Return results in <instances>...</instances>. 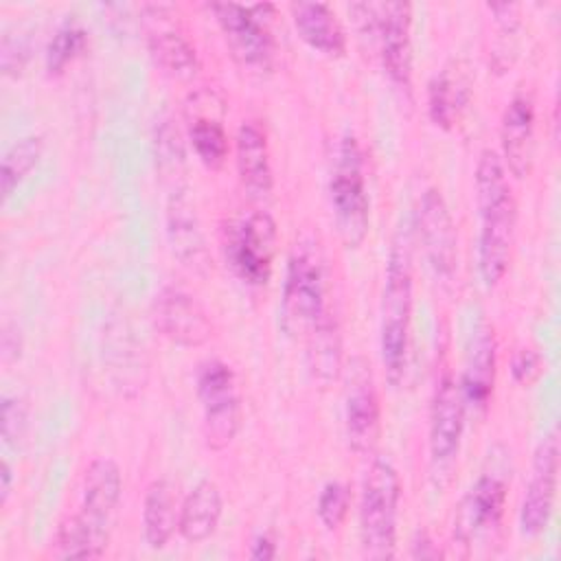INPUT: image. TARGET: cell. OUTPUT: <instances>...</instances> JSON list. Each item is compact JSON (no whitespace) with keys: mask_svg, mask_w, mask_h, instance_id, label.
Here are the masks:
<instances>
[{"mask_svg":"<svg viewBox=\"0 0 561 561\" xmlns=\"http://www.w3.org/2000/svg\"><path fill=\"white\" fill-rule=\"evenodd\" d=\"M476 206L480 215L478 272L486 287H495L508 270L515 234V199L506 167L493 149H484L476 164Z\"/></svg>","mask_w":561,"mask_h":561,"instance_id":"obj_1","label":"cell"},{"mask_svg":"<svg viewBox=\"0 0 561 561\" xmlns=\"http://www.w3.org/2000/svg\"><path fill=\"white\" fill-rule=\"evenodd\" d=\"M331 313L327 307V270L313 237H300L287 261L280 294V327L291 337H307Z\"/></svg>","mask_w":561,"mask_h":561,"instance_id":"obj_2","label":"cell"},{"mask_svg":"<svg viewBox=\"0 0 561 561\" xmlns=\"http://www.w3.org/2000/svg\"><path fill=\"white\" fill-rule=\"evenodd\" d=\"M412 320V259L403 237H397L388 252L383 291H381V320H379V351L386 377L392 386L403 379L408 342Z\"/></svg>","mask_w":561,"mask_h":561,"instance_id":"obj_3","label":"cell"},{"mask_svg":"<svg viewBox=\"0 0 561 561\" xmlns=\"http://www.w3.org/2000/svg\"><path fill=\"white\" fill-rule=\"evenodd\" d=\"M401 478L388 458H373L362 480L359 541L368 559H392L397 548V519Z\"/></svg>","mask_w":561,"mask_h":561,"instance_id":"obj_4","label":"cell"},{"mask_svg":"<svg viewBox=\"0 0 561 561\" xmlns=\"http://www.w3.org/2000/svg\"><path fill=\"white\" fill-rule=\"evenodd\" d=\"M329 195L342 243L346 248H357L368 234L370 199L366 191L364 151L355 136H344L337 145Z\"/></svg>","mask_w":561,"mask_h":561,"instance_id":"obj_5","label":"cell"},{"mask_svg":"<svg viewBox=\"0 0 561 561\" xmlns=\"http://www.w3.org/2000/svg\"><path fill=\"white\" fill-rule=\"evenodd\" d=\"M210 11L221 28L232 59L250 72H270L276 57V42L270 28L274 7L215 2L210 4Z\"/></svg>","mask_w":561,"mask_h":561,"instance_id":"obj_6","label":"cell"},{"mask_svg":"<svg viewBox=\"0 0 561 561\" xmlns=\"http://www.w3.org/2000/svg\"><path fill=\"white\" fill-rule=\"evenodd\" d=\"M276 254V221L265 210L248 213L224 228V256L237 278L261 287L272 276Z\"/></svg>","mask_w":561,"mask_h":561,"instance_id":"obj_7","label":"cell"},{"mask_svg":"<svg viewBox=\"0 0 561 561\" xmlns=\"http://www.w3.org/2000/svg\"><path fill=\"white\" fill-rule=\"evenodd\" d=\"M197 397L202 403V430L215 451L228 447L241 425V401L232 368L221 359H206L197 368Z\"/></svg>","mask_w":561,"mask_h":561,"instance_id":"obj_8","label":"cell"},{"mask_svg":"<svg viewBox=\"0 0 561 561\" xmlns=\"http://www.w3.org/2000/svg\"><path fill=\"white\" fill-rule=\"evenodd\" d=\"M121 493H123V478H121L118 465L112 458L92 460L83 476L81 508L75 515L90 530L92 539L99 543L101 550L107 548Z\"/></svg>","mask_w":561,"mask_h":561,"instance_id":"obj_9","label":"cell"},{"mask_svg":"<svg viewBox=\"0 0 561 561\" xmlns=\"http://www.w3.org/2000/svg\"><path fill=\"white\" fill-rule=\"evenodd\" d=\"M557 482H559V436L550 432L539 443L530 478L524 491L522 508H519V528L526 537L541 535L552 517L554 497H557Z\"/></svg>","mask_w":561,"mask_h":561,"instance_id":"obj_10","label":"cell"},{"mask_svg":"<svg viewBox=\"0 0 561 561\" xmlns=\"http://www.w3.org/2000/svg\"><path fill=\"white\" fill-rule=\"evenodd\" d=\"M416 232L436 278L449 280L458 263V237L447 202L438 188H427L421 195L416 210Z\"/></svg>","mask_w":561,"mask_h":561,"instance_id":"obj_11","label":"cell"},{"mask_svg":"<svg viewBox=\"0 0 561 561\" xmlns=\"http://www.w3.org/2000/svg\"><path fill=\"white\" fill-rule=\"evenodd\" d=\"M388 79L401 88L412 85V7L408 2L377 4L375 35Z\"/></svg>","mask_w":561,"mask_h":561,"instance_id":"obj_12","label":"cell"},{"mask_svg":"<svg viewBox=\"0 0 561 561\" xmlns=\"http://www.w3.org/2000/svg\"><path fill=\"white\" fill-rule=\"evenodd\" d=\"M506 493V476L500 471H484L456 506L454 539L469 546L478 535L497 528L504 515Z\"/></svg>","mask_w":561,"mask_h":561,"instance_id":"obj_13","label":"cell"},{"mask_svg":"<svg viewBox=\"0 0 561 561\" xmlns=\"http://www.w3.org/2000/svg\"><path fill=\"white\" fill-rule=\"evenodd\" d=\"M370 366L355 357L351 362V375L344 399V430L348 447L355 454H370L379 438L381 416H379V397L373 383Z\"/></svg>","mask_w":561,"mask_h":561,"instance_id":"obj_14","label":"cell"},{"mask_svg":"<svg viewBox=\"0 0 561 561\" xmlns=\"http://www.w3.org/2000/svg\"><path fill=\"white\" fill-rule=\"evenodd\" d=\"M158 331L180 346H202L213 337V322L202 302L180 287H162L153 298Z\"/></svg>","mask_w":561,"mask_h":561,"instance_id":"obj_15","label":"cell"},{"mask_svg":"<svg viewBox=\"0 0 561 561\" xmlns=\"http://www.w3.org/2000/svg\"><path fill=\"white\" fill-rule=\"evenodd\" d=\"M465 412L467 405L460 381L451 373H445L436 381L430 410V456L436 467H447L454 462L462 440Z\"/></svg>","mask_w":561,"mask_h":561,"instance_id":"obj_16","label":"cell"},{"mask_svg":"<svg viewBox=\"0 0 561 561\" xmlns=\"http://www.w3.org/2000/svg\"><path fill=\"white\" fill-rule=\"evenodd\" d=\"M502 162L515 178H526L535 147V101L528 92H515L502 114Z\"/></svg>","mask_w":561,"mask_h":561,"instance_id":"obj_17","label":"cell"},{"mask_svg":"<svg viewBox=\"0 0 561 561\" xmlns=\"http://www.w3.org/2000/svg\"><path fill=\"white\" fill-rule=\"evenodd\" d=\"M237 171L241 186L252 199H265L272 193L270 147L259 121H243L237 131Z\"/></svg>","mask_w":561,"mask_h":561,"instance_id":"obj_18","label":"cell"},{"mask_svg":"<svg viewBox=\"0 0 561 561\" xmlns=\"http://www.w3.org/2000/svg\"><path fill=\"white\" fill-rule=\"evenodd\" d=\"M167 237L173 254L188 267L202 270L208 265L204 234L197 221L195 206L186 191H175L167 204Z\"/></svg>","mask_w":561,"mask_h":561,"instance_id":"obj_19","label":"cell"},{"mask_svg":"<svg viewBox=\"0 0 561 561\" xmlns=\"http://www.w3.org/2000/svg\"><path fill=\"white\" fill-rule=\"evenodd\" d=\"M471 101V81L460 64L445 66L427 85V114L440 129H454Z\"/></svg>","mask_w":561,"mask_h":561,"instance_id":"obj_20","label":"cell"},{"mask_svg":"<svg viewBox=\"0 0 561 561\" xmlns=\"http://www.w3.org/2000/svg\"><path fill=\"white\" fill-rule=\"evenodd\" d=\"M291 22L298 37L313 50L340 57L346 50V33L333 13V9L324 2H294L289 4Z\"/></svg>","mask_w":561,"mask_h":561,"instance_id":"obj_21","label":"cell"},{"mask_svg":"<svg viewBox=\"0 0 561 561\" xmlns=\"http://www.w3.org/2000/svg\"><path fill=\"white\" fill-rule=\"evenodd\" d=\"M495 383V335L493 329L482 324L471 340L465 373L460 377V390L465 405L471 410H484L493 394Z\"/></svg>","mask_w":561,"mask_h":561,"instance_id":"obj_22","label":"cell"},{"mask_svg":"<svg viewBox=\"0 0 561 561\" xmlns=\"http://www.w3.org/2000/svg\"><path fill=\"white\" fill-rule=\"evenodd\" d=\"M224 511L221 491L215 482L202 480L197 482L180 506L178 530L188 543L206 541L219 526Z\"/></svg>","mask_w":561,"mask_h":561,"instance_id":"obj_23","label":"cell"},{"mask_svg":"<svg viewBox=\"0 0 561 561\" xmlns=\"http://www.w3.org/2000/svg\"><path fill=\"white\" fill-rule=\"evenodd\" d=\"M178 504L175 491L169 480H153L145 493L142 504V537L149 548L160 550L169 543L178 528Z\"/></svg>","mask_w":561,"mask_h":561,"instance_id":"obj_24","label":"cell"},{"mask_svg":"<svg viewBox=\"0 0 561 561\" xmlns=\"http://www.w3.org/2000/svg\"><path fill=\"white\" fill-rule=\"evenodd\" d=\"M307 342V368L311 379L320 386L327 388L331 386L342 366V340L337 331V322L331 313H327L316 329L305 337Z\"/></svg>","mask_w":561,"mask_h":561,"instance_id":"obj_25","label":"cell"},{"mask_svg":"<svg viewBox=\"0 0 561 561\" xmlns=\"http://www.w3.org/2000/svg\"><path fill=\"white\" fill-rule=\"evenodd\" d=\"M153 61L175 79H193L199 70L195 46L173 26H162L147 37Z\"/></svg>","mask_w":561,"mask_h":561,"instance_id":"obj_26","label":"cell"},{"mask_svg":"<svg viewBox=\"0 0 561 561\" xmlns=\"http://www.w3.org/2000/svg\"><path fill=\"white\" fill-rule=\"evenodd\" d=\"M44 149L42 136H24L15 140L2 156L0 164V188L2 199H9L11 193L24 182V178L35 169Z\"/></svg>","mask_w":561,"mask_h":561,"instance_id":"obj_27","label":"cell"},{"mask_svg":"<svg viewBox=\"0 0 561 561\" xmlns=\"http://www.w3.org/2000/svg\"><path fill=\"white\" fill-rule=\"evenodd\" d=\"M188 138L197 158L208 169H219L224 164L228 156V136L224 125L217 118H208V116L193 118L188 127Z\"/></svg>","mask_w":561,"mask_h":561,"instance_id":"obj_28","label":"cell"},{"mask_svg":"<svg viewBox=\"0 0 561 561\" xmlns=\"http://www.w3.org/2000/svg\"><path fill=\"white\" fill-rule=\"evenodd\" d=\"M88 33L77 22H64L46 48V70L59 75L68 64H72L85 48Z\"/></svg>","mask_w":561,"mask_h":561,"instance_id":"obj_29","label":"cell"},{"mask_svg":"<svg viewBox=\"0 0 561 561\" xmlns=\"http://www.w3.org/2000/svg\"><path fill=\"white\" fill-rule=\"evenodd\" d=\"M491 15L497 24V42L493 48V66L497 72H506V68L513 64L508 55H515V33L519 28V4L500 2V4H486Z\"/></svg>","mask_w":561,"mask_h":561,"instance_id":"obj_30","label":"cell"},{"mask_svg":"<svg viewBox=\"0 0 561 561\" xmlns=\"http://www.w3.org/2000/svg\"><path fill=\"white\" fill-rule=\"evenodd\" d=\"M351 493L342 482H327L318 495V519L327 530H337L348 515Z\"/></svg>","mask_w":561,"mask_h":561,"instance_id":"obj_31","label":"cell"},{"mask_svg":"<svg viewBox=\"0 0 561 561\" xmlns=\"http://www.w3.org/2000/svg\"><path fill=\"white\" fill-rule=\"evenodd\" d=\"M0 430H2V440L9 447H18L20 440L24 438L26 423H28V412L26 403L20 397H2V408H0Z\"/></svg>","mask_w":561,"mask_h":561,"instance_id":"obj_32","label":"cell"},{"mask_svg":"<svg viewBox=\"0 0 561 561\" xmlns=\"http://www.w3.org/2000/svg\"><path fill=\"white\" fill-rule=\"evenodd\" d=\"M26 59H28V44L22 37H13L11 33H4L2 35V46H0L2 72L7 77L20 75Z\"/></svg>","mask_w":561,"mask_h":561,"instance_id":"obj_33","label":"cell"},{"mask_svg":"<svg viewBox=\"0 0 561 561\" xmlns=\"http://www.w3.org/2000/svg\"><path fill=\"white\" fill-rule=\"evenodd\" d=\"M541 370V357L530 351V348H524L519 351L515 357H513V364H511V375L517 383H530L537 379Z\"/></svg>","mask_w":561,"mask_h":561,"instance_id":"obj_34","label":"cell"},{"mask_svg":"<svg viewBox=\"0 0 561 561\" xmlns=\"http://www.w3.org/2000/svg\"><path fill=\"white\" fill-rule=\"evenodd\" d=\"M276 557V543L267 533H261L254 537V541L250 543V559L256 561H267Z\"/></svg>","mask_w":561,"mask_h":561,"instance_id":"obj_35","label":"cell"},{"mask_svg":"<svg viewBox=\"0 0 561 561\" xmlns=\"http://www.w3.org/2000/svg\"><path fill=\"white\" fill-rule=\"evenodd\" d=\"M412 557L414 559H434V557H438V550L434 548V541L425 533H419L416 539L412 541Z\"/></svg>","mask_w":561,"mask_h":561,"instance_id":"obj_36","label":"cell"},{"mask_svg":"<svg viewBox=\"0 0 561 561\" xmlns=\"http://www.w3.org/2000/svg\"><path fill=\"white\" fill-rule=\"evenodd\" d=\"M11 486H13V469L7 460H2V467H0V506L7 504V500L11 495Z\"/></svg>","mask_w":561,"mask_h":561,"instance_id":"obj_37","label":"cell"}]
</instances>
